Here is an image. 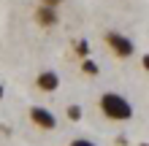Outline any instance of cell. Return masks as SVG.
<instances>
[{"label": "cell", "mask_w": 149, "mask_h": 146, "mask_svg": "<svg viewBox=\"0 0 149 146\" xmlns=\"http://www.w3.org/2000/svg\"><path fill=\"white\" fill-rule=\"evenodd\" d=\"M60 3H63V0H43V3H41V6H49V8H57Z\"/></svg>", "instance_id": "obj_10"}, {"label": "cell", "mask_w": 149, "mask_h": 146, "mask_svg": "<svg viewBox=\"0 0 149 146\" xmlns=\"http://www.w3.org/2000/svg\"><path fill=\"white\" fill-rule=\"evenodd\" d=\"M100 111L106 119H114V122H127L133 116V106L125 95L119 92H103L100 95Z\"/></svg>", "instance_id": "obj_1"}, {"label": "cell", "mask_w": 149, "mask_h": 146, "mask_svg": "<svg viewBox=\"0 0 149 146\" xmlns=\"http://www.w3.org/2000/svg\"><path fill=\"white\" fill-rule=\"evenodd\" d=\"M71 146H98V143L90 141V138H73V141H71Z\"/></svg>", "instance_id": "obj_9"}, {"label": "cell", "mask_w": 149, "mask_h": 146, "mask_svg": "<svg viewBox=\"0 0 149 146\" xmlns=\"http://www.w3.org/2000/svg\"><path fill=\"white\" fill-rule=\"evenodd\" d=\"M106 44L111 46V51H114V54H117V57H122V60H125V57H133L136 54V44H133V41H130L127 35H122V33H106Z\"/></svg>", "instance_id": "obj_2"}, {"label": "cell", "mask_w": 149, "mask_h": 146, "mask_svg": "<svg viewBox=\"0 0 149 146\" xmlns=\"http://www.w3.org/2000/svg\"><path fill=\"white\" fill-rule=\"evenodd\" d=\"M36 19L41 24H54L57 22V11H54V8H49V6H41L38 11H36Z\"/></svg>", "instance_id": "obj_5"}, {"label": "cell", "mask_w": 149, "mask_h": 146, "mask_svg": "<svg viewBox=\"0 0 149 146\" xmlns=\"http://www.w3.org/2000/svg\"><path fill=\"white\" fill-rule=\"evenodd\" d=\"M30 119L41 127V130H54L57 127V116L52 114L49 108H43V106H33L30 108Z\"/></svg>", "instance_id": "obj_3"}, {"label": "cell", "mask_w": 149, "mask_h": 146, "mask_svg": "<svg viewBox=\"0 0 149 146\" xmlns=\"http://www.w3.org/2000/svg\"><path fill=\"white\" fill-rule=\"evenodd\" d=\"M65 114H68V119H71V122H79V119H81V106H76V103H73V106H68Z\"/></svg>", "instance_id": "obj_7"}, {"label": "cell", "mask_w": 149, "mask_h": 146, "mask_svg": "<svg viewBox=\"0 0 149 146\" xmlns=\"http://www.w3.org/2000/svg\"><path fill=\"white\" fill-rule=\"evenodd\" d=\"M81 71H84L87 76H98L100 68H98V62H92V60H84V62H81Z\"/></svg>", "instance_id": "obj_6"}, {"label": "cell", "mask_w": 149, "mask_h": 146, "mask_svg": "<svg viewBox=\"0 0 149 146\" xmlns=\"http://www.w3.org/2000/svg\"><path fill=\"white\" fill-rule=\"evenodd\" d=\"M76 54L87 60V54H90V44H87V41H79V44H76Z\"/></svg>", "instance_id": "obj_8"}, {"label": "cell", "mask_w": 149, "mask_h": 146, "mask_svg": "<svg viewBox=\"0 0 149 146\" xmlns=\"http://www.w3.org/2000/svg\"><path fill=\"white\" fill-rule=\"evenodd\" d=\"M0 98H3V84H0Z\"/></svg>", "instance_id": "obj_11"}, {"label": "cell", "mask_w": 149, "mask_h": 146, "mask_svg": "<svg viewBox=\"0 0 149 146\" xmlns=\"http://www.w3.org/2000/svg\"><path fill=\"white\" fill-rule=\"evenodd\" d=\"M36 84H38V89H43V92H54L60 87V76L54 71H41L38 79H36Z\"/></svg>", "instance_id": "obj_4"}]
</instances>
